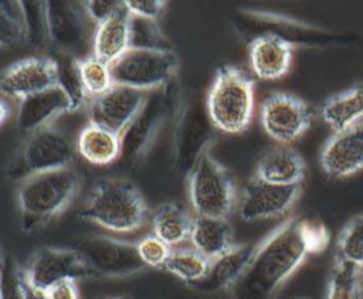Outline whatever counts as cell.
Returning <instances> with one entry per match:
<instances>
[{
    "instance_id": "6da1fadb",
    "label": "cell",
    "mask_w": 363,
    "mask_h": 299,
    "mask_svg": "<svg viewBox=\"0 0 363 299\" xmlns=\"http://www.w3.org/2000/svg\"><path fill=\"white\" fill-rule=\"evenodd\" d=\"M329 242V232L320 222L292 218L261 239L258 251L234 285L235 299H272L277 289L315 252Z\"/></svg>"
},
{
    "instance_id": "7a4b0ae2",
    "label": "cell",
    "mask_w": 363,
    "mask_h": 299,
    "mask_svg": "<svg viewBox=\"0 0 363 299\" xmlns=\"http://www.w3.org/2000/svg\"><path fill=\"white\" fill-rule=\"evenodd\" d=\"M81 176L74 167L34 174L20 181L17 200L21 228L34 232L57 217L75 197Z\"/></svg>"
},
{
    "instance_id": "3957f363",
    "label": "cell",
    "mask_w": 363,
    "mask_h": 299,
    "mask_svg": "<svg viewBox=\"0 0 363 299\" xmlns=\"http://www.w3.org/2000/svg\"><path fill=\"white\" fill-rule=\"evenodd\" d=\"M79 217L113 232H130L146 222L147 204L133 183L105 179L92 187Z\"/></svg>"
},
{
    "instance_id": "277c9868",
    "label": "cell",
    "mask_w": 363,
    "mask_h": 299,
    "mask_svg": "<svg viewBox=\"0 0 363 299\" xmlns=\"http://www.w3.org/2000/svg\"><path fill=\"white\" fill-rule=\"evenodd\" d=\"M214 128L225 133L244 132L252 119L254 81L234 65L217 69L206 98Z\"/></svg>"
},
{
    "instance_id": "5b68a950",
    "label": "cell",
    "mask_w": 363,
    "mask_h": 299,
    "mask_svg": "<svg viewBox=\"0 0 363 299\" xmlns=\"http://www.w3.org/2000/svg\"><path fill=\"white\" fill-rule=\"evenodd\" d=\"M180 102L182 94L173 85V81L146 96L139 113L121 135V156L118 160L123 166L130 169L143 159L167 119L177 115Z\"/></svg>"
},
{
    "instance_id": "8992f818",
    "label": "cell",
    "mask_w": 363,
    "mask_h": 299,
    "mask_svg": "<svg viewBox=\"0 0 363 299\" xmlns=\"http://www.w3.org/2000/svg\"><path fill=\"white\" fill-rule=\"evenodd\" d=\"M77 146L67 132L51 125L41 128L26 136L7 177L21 181L34 174L71 167Z\"/></svg>"
},
{
    "instance_id": "52a82bcc",
    "label": "cell",
    "mask_w": 363,
    "mask_h": 299,
    "mask_svg": "<svg viewBox=\"0 0 363 299\" xmlns=\"http://www.w3.org/2000/svg\"><path fill=\"white\" fill-rule=\"evenodd\" d=\"M189 197L200 217L227 218L235 203L230 171L207 150L189 173Z\"/></svg>"
},
{
    "instance_id": "ba28073f",
    "label": "cell",
    "mask_w": 363,
    "mask_h": 299,
    "mask_svg": "<svg viewBox=\"0 0 363 299\" xmlns=\"http://www.w3.org/2000/svg\"><path fill=\"white\" fill-rule=\"evenodd\" d=\"M214 125L207 113V106L197 94L182 98L173 140L176 173L189 174L197 160L208 150L214 135Z\"/></svg>"
},
{
    "instance_id": "9c48e42d",
    "label": "cell",
    "mask_w": 363,
    "mask_h": 299,
    "mask_svg": "<svg viewBox=\"0 0 363 299\" xmlns=\"http://www.w3.org/2000/svg\"><path fill=\"white\" fill-rule=\"evenodd\" d=\"M177 65L179 60L173 50L129 48L111 64V71L115 85L146 92L170 84L176 75Z\"/></svg>"
},
{
    "instance_id": "30bf717a",
    "label": "cell",
    "mask_w": 363,
    "mask_h": 299,
    "mask_svg": "<svg viewBox=\"0 0 363 299\" xmlns=\"http://www.w3.org/2000/svg\"><path fill=\"white\" fill-rule=\"evenodd\" d=\"M45 10L50 44L57 52L77 60L86 58L96 24L86 14L84 4L50 0L45 1Z\"/></svg>"
},
{
    "instance_id": "8fae6325",
    "label": "cell",
    "mask_w": 363,
    "mask_h": 299,
    "mask_svg": "<svg viewBox=\"0 0 363 299\" xmlns=\"http://www.w3.org/2000/svg\"><path fill=\"white\" fill-rule=\"evenodd\" d=\"M75 249L96 275L123 278L146 268L133 242L96 235L81 239Z\"/></svg>"
},
{
    "instance_id": "7c38bea8",
    "label": "cell",
    "mask_w": 363,
    "mask_h": 299,
    "mask_svg": "<svg viewBox=\"0 0 363 299\" xmlns=\"http://www.w3.org/2000/svg\"><path fill=\"white\" fill-rule=\"evenodd\" d=\"M312 123L308 103L292 94L277 92L261 105V125L279 145H288L303 135Z\"/></svg>"
},
{
    "instance_id": "4fadbf2b",
    "label": "cell",
    "mask_w": 363,
    "mask_h": 299,
    "mask_svg": "<svg viewBox=\"0 0 363 299\" xmlns=\"http://www.w3.org/2000/svg\"><path fill=\"white\" fill-rule=\"evenodd\" d=\"M23 275L33 288L45 292L58 282H75L94 273L77 249L41 248L23 269Z\"/></svg>"
},
{
    "instance_id": "5bb4252c",
    "label": "cell",
    "mask_w": 363,
    "mask_h": 299,
    "mask_svg": "<svg viewBox=\"0 0 363 299\" xmlns=\"http://www.w3.org/2000/svg\"><path fill=\"white\" fill-rule=\"evenodd\" d=\"M301 184L278 186L252 176L241 193L238 214L244 221H258L285 214L296 201Z\"/></svg>"
},
{
    "instance_id": "9a60e30c",
    "label": "cell",
    "mask_w": 363,
    "mask_h": 299,
    "mask_svg": "<svg viewBox=\"0 0 363 299\" xmlns=\"http://www.w3.org/2000/svg\"><path fill=\"white\" fill-rule=\"evenodd\" d=\"M55 85L57 64L52 57L24 58L6 68L0 75V92L20 101Z\"/></svg>"
},
{
    "instance_id": "2e32d148",
    "label": "cell",
    "mask_w": 363,
    "mask_h": 299,
    "mask_svg": "<svg viewBox=\"0 0 363 299\" xmlns=\"http://www.w3.org/2000/svg\"><path fill=\"white\" fill-rule=\"evenodd\" d=\"M146 99L145 92L113 85L108 92L94 98L89 105V122L122 135L139 113Z\"/></svg>"
},
{
    "instance_id": "e0dca14e",
    "label": "cell",
    "mask_w": 363,
    "mask_h": 299,
    "mask_svg": "<svg viewBox=\"0 0 363 299\" xmlns=\"http://www.w3.org/2000/svg\"><path fill=\"white\" fill-rule=\"evenodd\" d=\"M323 171L335 179L363 170V122L333 133L320 152Z\"/></svg>"
},
{
    "instance_id": "ac0fdd59",
    "label": "cell",
    "mask_w": 363,
    "mask_h": 299,
    "mask_svg": "<svg viewBox=\"0 0 363 299\" xmlns=\"http://www.w3.org/2000/svg\"><path fill=\"white\" fill-rule=\"evenodd\" d=\"M233 21L237 30L242 35H251V40L264 34L278 35L281 38H285L291 44L322 43L328 40L326 35L316 31V28L308 30V26L285 17H274L269 14L245 10L237 11Z\"/></svg>"
},
{
    "instance_id": "d6986e66",
    "label": "cell",
    "mask_w": 363,
    "mask_h": 299,
    "mask_svg": "<svg viewBox=\"0 0 363 299\" xmlns=\"http://www.w3.org/2000/svg\"><path fill=\"white\" fill-rule=\"evenodd\" d=\"M250 65L254 75L264 81L285 77L292 65L294 44L272 34H264L250 41Z\"/></svg>"
},
{
    "instance_id": "ffe728a7",
    "label": "cell",
    "mask_w": 363,
    "mask_h": 299,
    "mask_svg": "<svg viewBox=\"0 0 363 299\" xmlns=\"http://www.w3.org/2000/svg\"><path fill=\"white\" fill-rule=\"evenodd\" d=\"M65 112H69V101L62 89L55 85L20 101L16 128L27 136L41 128L50 126L52 119Z\"/></svg>"
},
{
    "instance_id": "44dd1931",
    "label": "cell",
    "mask_w": 363,
    "mask_h": 299,
    "mask_svg": "<svg viewBox=\"0 0 363 299\" xmlns=\"http://www.w3.org/2000/svg\"><path fill=\"white\" fill-rule=\"evenodd\" d=\"M259 242L235 245L228 252L213 259L207 275L197 283L191 285L193 288L203 292H217L227 288H234V285L241 279L248 266L251 265Z\"/></svg>"
},
{
    "instance_id": "7402d4cb",
    "label": "cell",
    "mask_w": 363,
    "mask_h": 299,
    "mask_svg": "<svg viewBox=\"0 0 363 299\" xmlns=\"http://www.w3.org/2000/svg\"><path fill=\"white\" fill-rule=\"evenodd\" d=\"M306 171L303 157L288 145H278L268 149L259 159L255 177L278 186L301 184Z\"/></svg>"
},
{
    "instance_id": "603a6c76",
    "label": "cell",
    "mask_w": 363,
    "mask_h": 299,
    "mask_svg": "<svg viewBox=\"0 0 363 299\" xmlns=\"http://www.w3.org/2000/svg\"><path fill=\"white\" fill-rule=\"evenodd\" d=\"M129 20L130 14L123 4L112 17L96 24L92 44L95 57L112 64L129 50Z\"/></svg>"
},
{
    "instance_id": "cb8c5ba5",
    "label": "cell",
    "mask_w": 363,
    "mask_h": 299,
    "mask_svg": "<svg viewBox=\"0 0 363 299\" xmlns=\"http://www.w3.org/2000/svg\"><path fill=\"white\" fill-rule=\"evenodd\" d=\"M189 241L197 252L210 261L221 256L235 247L233 242L231 227L225 218L197 215L193 221Z\"/></svg>"
},
{
    "instance_id": "d4e9b609",
    "label": "cell",
    "mask_w": 363,
    "mask_h": 299,
    "mask_svg": "<svg viewBox=\"0 0 363 299\" xmlns=\"http://www.w3.org/2000/svg\"><path fill=\"white\" fill-rule=\"evenodd\" d=\"M320 118L335 133L363 122V85H354L326 99L320 106Z\"/></svg>"
},
{
    "instance_id": "484cf974",
    "label": "cell",
    "mask_w": 363,
    "mask_h": 299,
    "mask_svg": "<svg viewBox=\"0 0 363 299\" xmlns=\"http://www.w3.org/2000/svg\"><path fill=\"white\" fill-rule=\"evenodd\" d=\"M75 146L78 154L96 166L109 164L121 156V136L91 122L81 129Z\"/></svg>"
},
{
    "instance_id": "4316f807",
    "label": "cell",
    "mask_w": 363,
    "mask_h": 299,
    "mask_svg": "<svg viewBox=\"0 0 363 299\" xmlns=\"http://www.w3.org/2000/svg\"><path fill=\"white\" fill-rule=\"evenodd\" d=\"M194 218L179 204L164 203L159 205L152 217L153 235L169 247L190 239Z\"/></svg>"
},
{
    "instance_id": "83f0119b",
    "label": "cell",
    "mask_w": 363,
    "mask_h": 299,
    "mask_svg": "<svg viewBox=\"0 0 363 299\" xmlns=\"http://www.w3.org/2000/svg\"><path fill=\"white\" fill-rule=\"evenodd\" d=\"M210 262V259L197 252L194 248H182L170 252V256L163 268L191 286L207 275Z\"/></svg>"
},
{
    "instance_id": "f1b7e54d",
    "label": "cell",
    "mask_w": 363,
    "mask_h": 299,
    "mask_svg": "<svg viewBox=\"0 0 363 299\" xmlns=\"http://www.w3.org/2000/svg\"><path fill=\"white\" fill-rule=\"evenodd\" d=\"M20 7L24 38L30 47L35 50H45L50 44L45 1L24 0L20 1Z\"/></svg>"
},
{
    "instance_id": "f546056e",
    "label": "cell",
    "mask_w": 363,
    "mask_h": 299,
    "mask_svg": "<svg viewBox=\"0 0 363 299\" xmlns=\"http://www.w3.org/2000/svg\"><path fill=\"white\" fill-rule=\"evenodd\" d=\"M52 58L57 64V86L67 95L69 101V112L78 111L88 96L81 81L78 60L65 54H58Z\"/></svg>"
},
{
    "instance_id": "4dcf8cb0",
    "label": "cell",
    "mask_w": 363,
    "mask_h": 299,
    "mask_svg": "<svg viewBox=\"0 0 363 299\" xmlns=\"http://www.w3.org/2000/svg\"><path fill=\"white\" fill-rule=\"evenodd\" d=\"M78 69L86 95L94 98L101 96L115 85L111 64L102 61L94 54L78 60Z\"/></svg>"
},
{
    "instance_id": "1f68e13d",
    "label": "cell",
    "mask_w": 363,
    "mask_h": 299,
    "mask_svg": "<svg viewBox=\"0 0 363 299\" xmlns=\"http://www.w3.org/2000/svg\"><path fill=\"white\" fill-rule=\"evenodd\" d=\"M360 268L362 266L352 262L336 258L329 278L328 299H360Z\"/></svg>"
},
{
    "instance_id": "d6a6232c",
    "label": "cell",
    "mask_w": 363,
    "mask_h": 299,
    "mask_svg": "<svg viewBox=\"0 0 363 299\" xmlns=\"http://www.w3.org/2000/svg\"><path fill=\"white\" fill-rule=\"evenodd\" d=\"M129 48L136 50H172L170 43L162 33L156 20L130 16L129 20Z\"/></svg>"
},
{
    "instance_id": "836d02e7",
    "label": "cell",
    "mask_w": 363,
    "mask_h": 299,
    "mask_svg": "<svg viewBox=\"0 0 363 299\" xmlns=\"http://www.w3.org/2000/svg\"><path fill=\"white\" fill-rule=\"evenodd\" d=\"M336 258L363 266V214L350 220L336 242Z\"/></svg>"
},
{
    "instance_id": "e575fe53",
    "label": "cell",
    "mask_w": 363,
    "mask_h": 299,
    "mask_svg": "<svg viewBox=\"0 0 363 299\" xmlns=\"http://www.w3.org/2000/svg\"><path fill=\"white\" fill-rule=\"evenodd\" d=\"M24 38L20 1L0 0V47H10Z\"/></svg>"
},
{
    "instance_id": "d590c367",
    "label": "cell",
    "mask_w": 363,
    "mask_h": 299,
    "mask_svg": "<svg viewBox=\"0 0 363 299\" xmlns=\"http://www.w3.org/2000/svg\"><path fill=\"white\" fill-rule=\"evenodd\" d=\"M0 299H24L23 269L9 255L0 262Z\"/></svg>"
},
{
    "instance_id": "8d00e7d4",
    "label": "cell",
    "mask_w": 363,
    "mask_h": 299,
    "mask_svg": "<svg viewBox=\"0 0 363 299\" xmlns=\"http://www.w3.org/2000/svg\"><path fill=\"white\" fill-rule=\"evenodd\" d=\"M138 254L145 266L163 268L167 258L170 256V247L156 235H146L138 244Z\"/></svg>"
},
{
    "instance_id": "74e56055",
    "label": "cell",
    "mask_w": 363,
    "mask_h": 299,
    "mask_svg": "<svg viewBox=\"0 0 363 299\" xmlns=\"http://www.w3.org/2000/svg\"><path fill=\"white\" fill-rule=\"evenodd\" d=\"M82 4L86 14L95 24H99L108 20L119 9L123 7V1H118V0H89Z\"/></svg>"
},
{
    "instance_id": "f35d334b",
    "label": "cell",
    "mask_w": 363,
    "mask_h": 299,
    "mask_svg": "<svg viewBox=\"0 0 363 299\" xmlns=\"http://www.w3.org/2000/svg\"><path fill=\"white\" fill-rule=\"evenodd\" d=\"M123 4L130 16L149 20H156L166 6L162 0H126Z\"/></svg>"
},
{
    "instance_id": "ab89813d",
    "label": "cell",
    "mask_w": 363,
    "mask_h": 299,
    "mask_svg": "<svg viewBox=\"0 0 363 299\" xmlns=\"http://www.w3.org/2000/svg\"><path fill=\"white\" fill-rule=\"evenodd\" d=\"M47 299H78V290L74 281H62L45 290Z\"/></svg>"
},
{
    "instance_id": "60d3db41",
    "label": "cell",
    "mask_w": 363,
    "mask_h": 299,
    "mask_svg": "<svg viewBox=\"0 0 363 299\" xmlns=\"http://www.w3.org/2000/svg\"><path fill=\"white\" fill-rule=\"evenodd\" d=\"M23 295H24V299H47L45 292L33 288V286L24 279V275H23Z\"/></svg>"
},
{
    "instance_id": "b9f144b4",
    "label": "cell",
    "mask_w": 363,
    "mask_h": 299,
    "mask_svg": "<svg viewBox=\"0 0 363 299\" xmlns=\"http://www.w3.org/2000/svg\"><path fill=\"white\" fill-rule=\"evenodd\" d=\"M9 115V108L6 105V102L3 99H0V126L4 123V120L7 119Z\"/></svg>"
},
{
    "instance_id": "7bdbcfd3",
    "label": "cell",
    "mask_w": 363,
    "mask_h": 299,
    "mask_svg": "<svg viewBox=\"0 0 363 299\" xmlns=\"http://www.w3.org/2000/svg\"><path fill=\"white\" fill-rule=\"evenodd\" d=\"M359 293H360V299H363V268H360V278H359Z\"/></svg>"
},
{
    "instance_id": "ee69618b",
    "label": "cell",
    "mask_w": 363,
    "mask_h": 299,
    "mask_svg": "<svg viewBox=\"0 0 363 299\" xmlns=\"http://www.w3.org/2000/svg\"><path fill=\"white\" fill-rule=\"evenodd\" d=\"M111 299H126V298H111Z\"/></svg>"
},
{
    "instance_id": "f6af8a7d",
    "label": "cell",
    "mask_w": 363,
    "mask_h": 299,
    "mask_svg": "<svg viewBox=\"0 0 363 299\" xmlns=\"http://www.w3.org/2000/svg\"><path fill=\"white\" fill-rule=\"evenodd\" d=\"M0 262H1V255H0Z\"/></svg>"
},
{
    "instance_id": "bcb514c9",
    "label": "cell",
    "mask_w": 363,
    "mask_h": 299,
    "mask_svg": "<svg viewBox=\"0 0 363 299\" xmlns=\"http://www.w3.org/2000/svg\"><path fill=\"white\" fill-rule=\"evenodd\" d=\"M362 268H363V266H362Z\"/></svg>"
}]
</instances>
